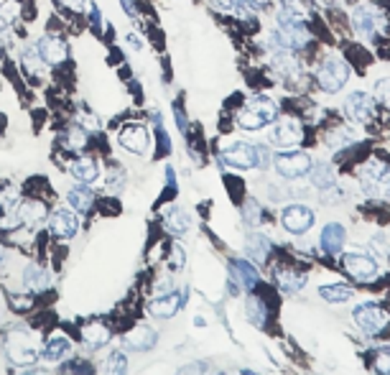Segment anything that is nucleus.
Wrapping results in <instances>:
<instances>
[{
    "instance_id": "obj_1",
    "label": "nucleus",
    "mask_w": 390,
    "mask_h": 375,
    "mask_svg": "<svg viewBox=\"0 0 390 375\" xmlns=\"http://www.w3.org/2000/svg\"><path fill=\"white\" fill-rule=\"evenodd\" d=\"M275 115H278V102L270 97H255L240 110L238 125L245 130H260L266 123L275 120Z\"/></svg>"
},
{
    "instance_id": "obj_2",
    "label": "nucleus",
    "mask_w": 390,
    "mask_h": 375,
    "mask_svg": "<svg viewBox=\"0 0 390 375\" xmlns=\"http://www.w3.org/2000/svg\"><path fill=\"white\" fill-rule=\"evenodd\" d=\"M347 80H349V66L342 62V59H324L322 64H319L317 69V82L319 87L324 90V92H340L342 87L347 85Z\"/></svg>"
},
{
    "instance_id": "obj_3",
    "label": "nucleus",
    "mask_w": 390,
    "mask_h": 375,
    "mask_svg": "<svg viewBox=\"0 0 390 375\" xmlns=\"http://www.w3.org/2000/svg\"><path fill=\"white\" fill-rule=\"evenodd\" d=\"M360 176H362V187H365L368 194H373V197L390 194V167L388 164L373 159L370 164H365Z\"/></svg>"
},
{
    "instance_id": "obj_4",
    "label": "nucleus",
    "mask_w": 390,
    "mask_h": 375,
    "mask_svg": "<svg viewBox=\"0 0 390 375\" xmlns=\"http://www.w3.org/2000/svg\"><path fill=\"white\" fill-rule=\"evenodd\" d=\"M222 161L235 169H253L260 164V151L245 141H232L222 148Z\"/></svg>"
},
{
    "instance_id": "obj_5",
    "label": "nucleus",
    "mask_w": 390,
    "mask_h": 375,
    "mask_svg": "<svg viewBox=\"0 0 390 375\" xmlns=\"http://www.w3.org/2000/svg\"><path fill=\"white\" fill-rule=\"evenodd\" d=\"M275 171L286 176V179H298V176L311 171V156L303 151L278 153L275 156Z\"/></svg>"
},
{
    "instance_id": "obj_6",
    "label": "nucleus",
    "mask_w": 390,
    "mask_h": 375,
    "mask_svg": "<svg viewBox=\"0 0 390 375\" xmlns=\"http://www.w3.org/2000/svg\"><path fill=\"white\" fill-rule=\"evenodd\" d=\"M303 141V128L294 118H283L270 130V143L278 148H289V146H298Z\"/></svg>"
},
{
    "instance_id": "obj_7",
    "label": "nucleus",
    "mask_w": 390,
    "mask_h": 375,
    "mask_svg": "<svg viewBox=\"0 0 390 375\" xmlns=\"http://www.w3.org/2000/svg\"><path fill=\"white\" fill-rule=\"evenodd\" d=\"M8 355L10 360L18 365H31L38 360V350L34 342H29V334L23 332H10L8 334Z\"/></svg>"
},
{
    "instance_id": "obj_8",
    "label": "nucleus",
    "mask_w": 390,
    "mask_h": 375,
    "mask_svg": "<svg viewBox=\"0 0 390 375\" xmlns=\"http://www.w3.org/2000/svg\"><path fill=\"white\" fill-rule=\"evenodd\" d=\"M354 322L360 325V330H365L368 334H377L383 332L385 325H388V317H385V311L375 304H360L357 309H354Z\"/></svg>"
},
{
    "instance_id": "obj_9",
    "label": "nucleus",
    "mask_w": 390,
    "mask_h": 375,
    "mask_svg": "<svg viewBox=\"0 0 390 375\" xmlns=\"http://www.w3.org/2000/svg\"><path fill=\"white\" fill-rule=\"evenodd\" d=\"M345 113L354 123H368L375 113V100L368 92H352L345 100Z\"/></svg>"
},
{
    "instance_id": "obj_10",
    "label": "nucleus",
    "mask_w": 390,
    "mask_h": 375,
    "mask_svg": "<svg viewBox=\"0 0 390 375\" xmlns=\"http://www.w3.org/2000/svg\"><path fill=\"white\" fill-rule=\"evenodd\" d=\"M314 225V212L306 204H291L283 209V227L294 235H303Z\"/></svg>"
},
{
    "instance_id": "obj_11",
    "label": "nucleus",
    "mask_w": 390,
    "mask_h": 375,
    "mask_svg": "<svg viewBox=\"0 0 390 375\" xmlns=\"http://www.w3.org/2000/svg\"><path fill=\"white\" fill-rule=\"evenodd\" d=\"M80 222H77V215H74L72 209L66 207H59L51 212L49 217V230L57 235V238H74V232H77Z\"/></svg>"
},
{
    "instance_id": "obj_12",
    "label": "nucleus",
    "mask_w": 390,
    "mask_h": 375,
    "mask_svg": "<svg viewBox=\"0 0 390 375\" xmlns=\"http://www.w3.org/2000/svg\"><path fill=\"white\" fill-rule=\"evenodd\" d=\"M345 268H347V274L354 276V278H360V281H370V278L377 274V263L370 258V255H362V253H347Z\"/></svg>"
},
{
    "instance_id": "obj_13",
    "label": "nucleus",
    "mask_w": 390,
    "mask_h": 375,
    "mask_svg": "<svg viewBox=\"0 0 390 375\" xmlns=\"http://www.w3.org/2000/svg\"><path fill=\"white\" fill-rule=\"evenodd\" d=\"M120 146L130 153H145L148 148V130L140 123H128L120 130Z\"/></svg>"
},
{
    "instance_id": "obj_14",
    "label": "nucleus",
    "mask_w": 390,
    "mask_h": 375,
    "mask_svg": "<svg viewBox=\"0 0 390 375\" xmlns=\"http://www.w3.org/2000/svg\"><path fill=\"white\" fill-rule=\"evenodd\" d=\"M38 54L46 64H59V62H64L66 59V43L62 41L59 36H41L38 41Z\"/></svg>"
},
{
    "instance_id": "obj_15",
    "label": "nucleus",
    "mask_w": 390,
    "mask_h": 375,
    "mask_svg": "<svg viewBox=\"0 0 390 375\" xmlns=\"http://www.w3.org/2000/svg\"><path fill=\"white\" fill-rule=\"evenodd\" d=\"M352 26L357 34H362V36H373L377 31V13L375 8L370 6H360L352 10Z\"/></svg>"
},
{
    "instance_id": "obj_16",
    "label": "nucleus",
    "mask_w": 390,
    "mask_h": 375,
    "mask_svg": "<svg viewBox=\"0 0 390 375\" xmlns=\"http://www.w3.org/2000/svg\"><path fill=\"white\" fill-rule=\"evenodd\" d=\"M125 345L130 347V350H151L153 345H156V332H153L151 327L145 325H138L136 330H130L128 337H125Z\"/></svg>"
},
{
    "instance_id": "obj_17",
    "label": "nucleus",
    "mask_w": 390,
    "mask_h": 375,
    "mask_svg": "<svg viewBox=\"0 0 390 375\" xmlns=\"http://www.w3.org/2000/svg\"><path fill=\"white\" fill-rule=\"evenodd\" d=\"M345 227H342L340 222H329L322 230V248H324L329 255H334V253H340L342 246H345Z\"/></svg>"
},
{
    "instance_id": "obj_18",
    "label": "nucleus",
    "mask_w": 390,
    "mask_h": 375,
    "mask_svg": "<svg viewBox=\"0 0 390 375\" xmlns=\"http://www.w3.org/2000/svg\"><path fill=\"white\" fill-rule=\"evenodd\" d=\"M69 171H72L74 179L85 181V184H89V181L97 179V174H100V169H97V161L89 159V156H85V159H77L69 164Z\"/></svg>"
},
{
    "instance_id": "obj_19",
    "label": "nucleus",
    "mask_w": 390,
    "mask_h": 375,
    "mask_svg": "<svg viewBox=\"0 0 390 375\" xmlns=\"http://www.w3.org/2000/svg\"><path fill=\"white\" fill-rule=\"evenodd\" d=\"M176 309H179V296H173V294H164V296H159V299L148 302V314H153V317L166 319V317H171Z\"/></svg>"
},
{
    "instance_id": "obj_20",
    "label": "nucleus",
    "mask_w": 390,
    "mask_h": 375,
    "mask_svg": "<svg viewBox=\"0 0 390 375\" xmlns=\"http://www.w3.org/2000/svg\"><path fill=\"white\" fill-rule=\"evenodd\" d=\"M82 337H85L89 350H97V347H102L110 339V330L105 325H100V322H89V325L82 330Z\"/></svg>"
},
{
    "instance_id": "obj_21",
    "label": "nucleus",
    "mask_w": 390,
    "mask_h": 375,
    "mask_svg": "<svg viewBox=\"0 0 390 375\" xmlns=\"http://www.w3.org/2000/svg\"><path fill=\"white\" fill-rule=\"evenodd\" d=\"M164 222H166V230L168 232H173V235H184V232L189 230L192 220H189V215L181 207H171V209H166V217H164Z\"/></svg>"
},
{
    "instance_id": "obj_22",
    "label": "nucleus",
    "mask_w": 390,
    "mask_h": 375,
    "mask_svg": "<svg viewBox=\"0 0 390 375\" xmlns=\"http://www.w3.org/2000/svg\"><path fill=\"white\" fill-rule=\"evenodd\" d=\"M46 215H49V212H46V204L38 202V199H29V202H23L21 209H18V220L26 225L41 222Z\"/></svg>"
},
{
    "instance_id": "obj_23",
    "label": "nucleus",
    "mask_w": 390,
    "mask_h": 375,
    "mask_svg": "<svg viewBox=\"0 0 390 375\" xmlns=\"http://www.w3.org/2000/svg\"><path fill=\"white\" fill-rule=\"evenodd\" d=\"M21 62H23V69H26L29 77H43V72H46V69H43L46 62L41 59L38 49H29V46H26L21 54Z\"/></svg>"
},
{
    "instance_id": "obj_24",
    "label": "nucleus",
    "mask_w": 390,
    "mask_h": 375,
    "mask_svg": "<svg viewBox=\"0 0 390 375\" xmlns=\"http://www.w3.org/2000/svg\"><path fill=\"white\" fill-rule=\"evenodd\" d=\"M23 283H26V289H31V291H43L49 286V274L38 266H29L23 271Z\"/></svg>"
},
{
    "instance_id": "obj_25",
    "label": "nucleus",
    "mask_w": 390,
    "mask_h": 375,
    "mask_svg": "<svg viewBox=\"0 0 390 375\" xmlns=\"http://www.w3.org/2000/svg\"><path fill=\"white\" fill-rule=\"evenodd\" d=\"M66 199H69V204H72L77 212H87V209L92 207V202H94V197H92V192L87 187H74L69 194H66Z\"/></svg>"
},
{
    "instance_id": "obj_26",
    "label": "nucleus",
    "mask_w": 390,
    "mask_h": 375,
    "mask_svg": "<svg viewBox=\"0 0 390 375\" xmlns=\"http://www.w3.org/2000/svg\"><path fill=\"white\" fill-rule=\"evenodd\" d=\"M275 278H278V286L286 291H296L303 286V276L294 274V271H289V268H278V271H275Z\"/></svg>"
},
{
    "instance_id": "obj_27",
    "label": "nucleus",
    "mask_w": 390,
    "mask_h": 375,
    "mask_svg": "<svg viewBox=\"0 0 390 375\" xmlns=\"http://www.w3.org/2000/svg\"><path fill=\"white\" fill-rule=\"evenodd\" d=\"M268 250H270V240H268L266 235H250V238H247V253H250L255 260H266Z\"/></svg>"
},
{
    "instance_id": "obj_28",
    "label": "nucleus",
    "mask_w": 390,
    "mask_h": 375,
    "mask_svg": "<svg viewBox=\"0 0 390 375\" xmlns=\"http://www.w3.org/2000/svg\"><path fill=\"white\" fill-rule=\"evenodd\" d=\"M319 294L324 296L329 304H342V302H349L352 299V289H347V286H322L319 289Z\"/></svg>"
},
{
    "instance_id": "obj_29",
    "label": "nucleus",
    "mask_w": 390,
    "mask_h": 375,
    "mask_svg": "<svg viewBox=\"0 0 390 375\" xmlns=\"http://www.w3.org/2000/svg\"><path fill=\"white\" fill-rule=\"evenodd\" d=\"M125 370H128V360L123 353H113L102 365V375H125Z\"/></svg>"
},
{
    "instance_id": "obj_30",
    "label": "nucleus",
    "mask_w": 390,
    "mask_h": 375,
    "mask_svg": "<svg viewBox=\"0 0 390 375\" xmlns=\"http://www.w3.org/2000/svg\"><path fill=\"white\" fill-rule=\"evenodd\" d=\"M235 271H238L243 286H250V289H253L255 283H258V271L253 268V263H247V260H235Z\"/></svg>"
},
{
    "instance_id": "obj_31",
    "label": "nucleus",
    "mask_w": 390,
    "mask_h": 375,
    "mask_svg": "<svg viewBox=\"0 0 390 375\" xmlns=\"http://www.w3.org/2000/svg\"><path fill=\"white\" fill-rule=\"evenodd\" d=\"M247 317H250V322H255L258 327L266 325L268 311H266V306H263V302H260L258 296H250V299H247Z\"/></svg>"
},
{
    "instance_id": "obj_32",
    "label": "nucleus",
    "mask_w": 390,
    "mask_h": 375,
    "mask_svg": "<svg viewBox=\"0 0 390 375\" xmlns=\"http://www.w3.org/2000/svg\"><path fill=\"white\" fill-rule=\"evenodd\" d=\"M64 353H69V339L66 337H51L46 342V360H59Z\"/></svg>"
},
{
    "instance_id": "obj_33",
    "label": "nucleus",
    "mask_w": 390,
    "mask_h": 375,
    "mask_svg": "<svg viewBox=\"0 0 390 375\" xmlns=\"http://www.w3.org/2000/svg\"><path fill=\"white\" fill-rule=\"evenodd\" d=\"M18 15H21V6L15 0H3L0 3V21L3 23H15Z\"/></svg>"
},
{
    "instance_id": "obj_34",
    "label": "nucleus",
    "mask_w": 390,
    "mask_h": 375,
    "mask_svg": "<svg viewBox=\"0 0 390 375\" xmlns=\"http://www.w3.org/2000/svg\"><path fill=\"white\" fill-rule=\"evenodd\" d=\"M311 181L317 184V187H329L332 184V169L326 167V164H319V167H314V174H311Z\"/></svg>"
},
{
    "instance_id": "obj_35",
    "label": "nucleus",
    "mask_w": 390,
    "mask_h": 375,
    "mask_svg": "<svg viewBox=\"0 0 390 375\" xmlns=\"http://www.w3.org/2000/svg\"><path fill=\"white\" fill-rule=\"evenodd\" d=\"M375 100L390 110V77H383V80L375 82Z\"/></svg>"
},
{
    "instance_id": "obj_36",
    "label": "nucleus",
    "mask_w": 390,
    "mask_h": 375,
    "mask_svg": "<svg viewBox=\"0 0 390 375\" xmlns=\"http://www.w3.org/2000/svg\"><path fill=\"white\" fill-rule=\"evenodd\" d=\"M66 148H74V151H80L87 146V133L85 128H69V138H66Z\"/></svg>"
},
{
    "instance_id": "obj_37",
    "label": "nucleus",
    "mask_w": 390,
    "mask_h": 375,
    "mask_svg": "<svg viewBox=\"0 0 390 375\" xmlns=\"http://www.w3.org/2000/svg\"><path fill=\"white\" fill-rule=\"evenodd\" d=\"M245 220H247V222H253V225L260 222V207H258V202H247L245 204Z\"/></svg>"
},
{
    "instance_id": "obj_38",
    "label": "nucleus",
    "mask_w": 390,
    "mask_h": 375,
    "mask_svg": "<svg viewBox=\"0 0 390 375\" xmlns=\"http://www.w3.org/2000/svg\"><path fill=\"white\" fill-rule=\"evenodd\" d=\"M370 246H373V250H377V253H388L390 250V243H388V238H385V235H375Z\"/></svg>"
},
{
    "instance_id": "obj_39",
    "label": "nucleus",
    "mask_w": 390,
    "mask_h": 375,
    "mask_svg": "<svg viewBox=\"0 0 390 375\" xmlns=\"http://www.w3.org/2000/svg\"><path fill=\"white\" fill-rule=\"evenodd\" d=\"M62 6H66L69 10H74V13H82L85 10V0H59Z\"/></svg>"
},
{
    "instance_id": "obj_40",
    "label": "nucleus",
    "mask_w": 390,
    "mask_h": 375,
    "mask_svg": "<svg viewBox=\"0 0 390 375\" xmlns=\"http://www.w3.org/2000/svg\"><path fill=\"white\" fill-rule=\"evenodd\" d=\"M10 304H13V309L23 311V309H29V306H31V299H26V296H13V299H10Z\"/></svg>"
},
{
    "instance_id": "obj_41",
    "label": "nucleus",
    "mask_w": 390,
    "mask_h": 375,
    "mask_svg": "<svg viewBox=\"0 0 390 375\" xmlns=\"http://www.w3.org/2000/svg\"><path fill=\"white\" fill-rule=\"evenodd\" d=\"M181 266H184V250H181V246H173V268Z\"/></svg>"
},
{
    "instance_id": "obj_42",
    "label": "nucleus",
    "mask_w": 390,
    "mask_h": 375,
    "mask_svg": "<svg viewBox=\"0 0 390 375\" xmlns=\"http://www.w3.org/2000/svg\"><path fill=\"white\" fill-rule=\"evenodd\" d=\"M377 370L385 375H390V355H383L380 360H377Z\"/></svg>"
},
{
    "instance_id": "obj_43",
    "label": "nucleus",
    "mask_w": 390,
    "mask_h": 375,
    "mask_svg": "<svg viewBox=\"0 0 390 375\" xmlns=\"http://www.w3.org/2000/svg\"><path fill=\"white\" fill-rule=\"evenodd\" d=\"M123 10L130 15V18H138V10H136V3H133V0H123Z\"/></svg>"
},
{
    "instance_id": "obj_44",
    "label": "nucleus",
    "mask_w": 390,
    "mask_h": 375,
    "mask_svg": "<svg viewBox=\"0 0 390 375\" xmlns=\"http://www.w3.org/2000/svg\"><path fill=\"white\" fill-rule=\"evenodd\" d=\"M215 6H219V8H235L240 3V0H212Z\"/></svg>"
},
{
    "instance_id": "obj_45",
    "label": "nucleus",
    "mask_w": 390,
    "mask_h": 375,
    "mask_svg": "<svg viewBox=\"0 0 390 375\" xmlns=\"http://www.w3.org/2000/svg\"><path fill=\"white\" fill-rule=\"evenodd\" d=\"M240 3H245V6H250V8H263L266 6V0H240Z\"/></svg>"
},
{
    "instance_id": "obj_46",
    "label": "nucleus",
    "mask_w": 390,
    "mask_h": 375,
    "mask_svg": "<svg viewBox=\"0 0 390 375\" xmlns=\"http://www.w3.org/2000/svg\"><path fill=\"white\" fill-rule=\"evenodd\" d=\"M128 43L133 46V49H140V38H138V36H130V34H128Z\"/></svg>"
},
{
    "instance_id": "obj_47",
    "label": "nucleus",
    "mask_w": 390,
    "mask_h": 375,
    "mask_svg": "<svg viewBox=\"0 0 390 375\" xmlns=\"http://www.w3.org/2000/svg\"><path fill=\"white\" fill-rule=\"evenodd\" d=\"M217 375H232V373H217Z\"/></svg>"
}]
</instances>
